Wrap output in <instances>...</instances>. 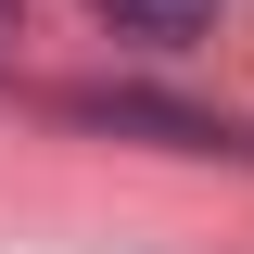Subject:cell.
I'll use <instances>...</instances> for the list:
<instances>
[{"mask_svg":"<svg viewBox=\"0 0 254 254\" xmlns=\"http://www.w3.org/2000/svg\"><path fill=\"white\" fill-rule=\"evenodd\" d=\"M64 115H89V127H153L165 153H242V127H229V115H190V102H140V89H76Z\"/></svg>","mask_w":254,"mask_h":254,"instance_id":"6da1fadb","label":"cell"},{"mask_svg":"<svg viewBox=\"0 0 254 254\" xmlns=\"http://www.w3.org/2000/svg\"><path fill=\"white\" fill-rule=\"evenodd\" d=\"M115 38H203L216 26V0H89Z\"/></svg>","mask_w":254,"mask_h":254,"instance_id":"7a4b0ae2","label":"cell"},{"mask_svg":"<svg viewBox=\"0 0 254 254\" xmlns=\"http://www.w3.org/2000/svg\"><path fill=\"white\" fill-rule=\"evenodd\" d=\"M13 13H26V0H0V38H13Z\"/></svg>","mask_w":254,"mask_h":254,"instance_id":"3957f363","label":"cell"}]
</instances>
